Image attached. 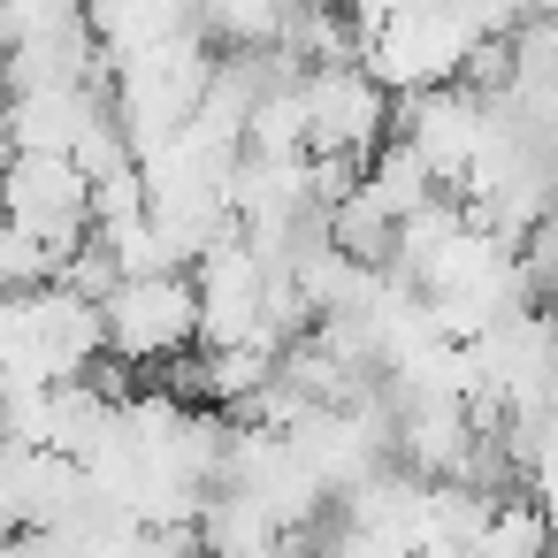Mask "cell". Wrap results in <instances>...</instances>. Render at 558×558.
I'll list each match as a JSON object with an SVG mask.
<instances>
[{
  "label": "cell",
  "instance_id": "cell-1",
  "mask_svg": "<svg viewBox=\"0 0 558 558\" xmlns=\"http://www.w3.org/2000/svg\"><path fill=\"white\" fill-rule=\"evenodd\" d=\"M215 62H222V54L207 47V24H192V32H177V39H154V47H138V54L116 62V116L131 123L138 154L161 146L169 131H184V123L199 116Z\"/></svg>",
  "mask_w": 558,
  "mask_h": 558
},
{
  "label": "cell",
  "instance_id": "cell-2",
  "mask_svg": "<svg viewBox=\"0 0 558 558\" xmlns=\"http://www.w3.org/2000/svg\"><path fill=\"white\" fill-rule=\"evenodd\" d=\"M489 32L474 24L466 0H428V9H398L367 32V70L390 85V93H428V85H451L466 70V54L482 47Z\"/></svg>",
  "mask_w": 558,
  "mask_h": 558
},
{
  "label": "cell",
  "instance_id": "cell-3",
  "mask_svg": "<svg viewBox=\"0 0 558 558\" xmlns=\"http://www.w3.org/2000/svg\"><path fill=\"white\" fill-rule=\"evenodd\" d=\"M100 306H108V360L169 367V360L199 352V283H192V268L123 276Z\"/></svg>",
  "mask_w": 558,
  "mask_h": 558
},
{
  "label": "cell",
  "instance_id": "cell-4",
  "mask_svg": "<svg viewBox=\"0 0 558 558\" xmlns=\"http://www.w3.org/2000/svg\"><path fill=\"white\" fill-rule=\"evenodd\" d=\"M0 215L24 222L32 238H47L62 260L100 230L93 177L77 169V154H0Z\"/></svg>",
  "mask_w": 558,
  "mask_h": 558
},
{
  "label": "cell",
  "instance_id": "cell-5",
  "mask_svg": "<svg viewBox=\"0 0 558 558\" xmlns=\"http://www.w3.org/2000/svg\"><path fill=\"white\" fill-rule=\"evenodd\" d=\"M306 146L314 154H360L375 161V146L390 138L398 123V93L367 70V62H329V70H306Z\"/></svg>",
  "mask_w": 558,
  "mask_h": 558
},
{
  "label": "cell",
  "instance_id": "cell-6",
  "mask_svg": "<svg viewBox=\"0 0 558 558\" xmlns=\"http://www.w3.org/2000/svg\"><path fill=\"white\" fill-rule=\"evenodd\" d=\"M398 138H413V154L436 169V184L466 192L474 154L489 138V100L474 85H428V93H398Z\"/></svg>",
  "mask_w": 558,
  "mask_h": 558
},
{
  "label": "cell",
  "instance_id": "cell-7",
  "mask_svg": "<svg viewBox=\"0 0 558 558\" xmlns=\"http://www.w3.org/2000/svg\"><path fill=\"white\" fill-rule=\"evenodd\" d=\"M116 85H62V93H9L0 100V154H70L85 116Z\"/></svg>",
  "mask_w": 558,
  "mask_h": 558
},
{
  "label": "cell",
  "instance_id": "cell-8",
  "mask_svg": "<svg viewBox=\"0 0 558 558\" xmlns=\"http://www.w3.org/2000/svg\"><path fill=\"white\" fill-rule=\"evenodd\" d=\"M291 527L260 505V497H245V489H207V505H199V550H215V558H268L276 543H283Z\"/></svg>",
  "mask_w": 558,
  "mask_h": 558
},
{
  "label": "cell",
  "instance_id": "cell-9",
  "mask_svg": "<svg viewBox=\"0 0 558 558\" xmlns=\"http://www.w3.org/2000/svg\"><path fill=\"white\" fill-rule=\"evenodd\" d=\"M192 24H199V0H93V32L116 62L154 47V39H177Z\"/></svg>",
  "mask_w": 558,
  "mask_h": 558
},
{
  "label": "cell",
  "instance_id": "cell-10",
  "mask_svg": "<svg viewBox=\"0 0 558 558\" xmlns=\"http://www.w3.org/2000/svg\"><path fill=\"white\" fill-rule=\"evenodd\" d=\"M329 238H337L352 260H390V245H398V215H390L383 192L360 177V192L329 207Z\"/></svg>",
  "mask_w": 558,
  "mask_h": 558
},
{
  "label": "cell",
  "instance_id": "cell-11",
  "mask_svg": "<svg viewBox=\"0 0 558 558\" xmlns=\"http://www.w3.org/2000/svg\"><path fill=\"white\" fill-rule=\"evenodd\" d=\"M550 550H558V535H550L543 505L497 497V512H489V527L474 535V550H466V558H550Z\"/></svg>",
  "mask_w": 558,
  "mask_h": 558
},
{
  "label": "cell",
  "instance_id": "cell-12",
  "mask_svg": "<svg viewBox=\"0 0 558 558\" xmlns=\"http://www.w3.org/2000/svg\"><path fill=\"white\" fill-rule=\"evenodd\" d=\"M367 184L383 192V207H390V215H413L421 199H436V192H444V184H436V169L413 154V138H383V146H375V161H367Z\"/></svg>",
  "mask_w": 558,
  "mask_h": 558
},
{
  "label": "cell",
  "instance_id": "cell-13",
  "mask_svg": "<svg viewBox=\"0 0 558 558\" xmlns=\"http://www.w3.org/2000/svg\"><path fill=\"white\" fill-rule=\"evenodd\" d=\"M306 85V77H299ZM299 85H276L253 100V123H245V154H314L306 146V93Z\"/></svg>",
  "mask_w": 558,
  "mask_h": 558
},
{
  "label": "cell",
  "instance_id": "cell-14",
  "mask_svg": "<svg viewBox=\"0 0 558 558\" xmlns=\"http://www.w3.org/2000/svg\"><path fill=\"white\" fill-rule=\"evenodd\" d=\"M299 0H199V24L230 47H276Z\"/></svg>",
  "mask_w": 558,
  "mask_h": 558
},
{
  "label": "cell",
  "instance_id": "cell-15",
  "mask_svg": "<svg viewBox=\"0 0 558 558\" xmlns=\"http://www.w3.org/2000/svg\"><path fill=\"white\" fill-rule=\"evenodd\" d=\"M93 16V0H0V47H32Z\"/></svg>",
  "mask_w": 558,
  "mask_h": 558
},
{
  "label": "cell",
  "instance_id": "cell-16",
  "mask_svg": "<svg viewBox=\"0 0 558 558\" xmlns=\"http://www.w3.org/2000/svg\"><path fill=\"white\" fill-rule=\"evenodd\" d=\"M146 207H154L146 161H131V169H116V177H100V184H93V222H100V230H116V222H138Z\"/></svg>",
  "mask_w": 558,
  "mask_h": 558
},
{
  "label": "cell",
  "instance_id": "cell-17",
  "mask_svg": "<svg viewBox=\"0 0 558 558\" xmlns=\"http://www.w3.org/2000/svg\"><path fill=\"white\" fill-rule=\"evenodd\" d=\"M62 283L70 291H85V299H108L116 283H123V260H116V245H108V230H93L70 260H62Z\"/></svg>",
  "mask_w": 558,
  "mask_h": 558
},
{
  "label": "cell",
  "instance_id": "cell-18",
  "mask_svg": "<svg viewBox=\"0 0 558 558\" xmlns=\"http://www.w3.org/2000/svg\"><path fill=\"white\" fill-rule=\"evenodd\" d=\"M520 260H527V276H535V291H550L558 299V207L520 238Z\"/></svg>",
  "mask_w": 558,
  "mask_h": 558
},
{
  "label": "cell",
  "instance_id": "cell-19",
  "mask_svg": "<svg viewBox=\"0 0 558 558\" xmlns=\"http://www.w3.org/2000/svg\"><path fill=\"white\" fill-rule=\"evenodd\" d=\"M527 489H535V505H543V520H550V535H558V444H543V451L527 459Z\"/></svg>",
  "mask_w": 558,
  "mask_h": 558
}]
</instances>
